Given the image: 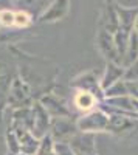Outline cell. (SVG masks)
Wrapping results in <instances>:
<instances>
[{
  "label": "cell",
  "mask_w": 138,
  "mask_h": 155,
  "mask_svg": "<svg viewBox=\"0 0 138 155\" xmlns=\"http://www.w3.org/2000/svg\"><path fill=\"white\" fill-rule=\"evenodd\" d=\"M68 143L74 155H96V143L93 134L78 132Z\"/></svg>",
  "instance_id": "cell-7"
},
{
  "label": "cell",
  "mask_w": 138,
  "mask_h": 155,
  "mask_svg": "<svg viewBox=\"0 0 138 155\" xmlns=\"http://www.w3.org/2000/svg\"><path fill=\"white\" fill-rule=\"evenodd\" d=\"M99 102L101 101L95 96V93L89 92V90H78L73 96L74 107H76L78 110H81V112H84V113L95 110V107L99 104Z\"/></svg>",
  "instance_id": "cell-10"
},
{
  "label": "cell",
  "mask_w": 138,
  "mask_h": 155,
  "mask_svg": "<svg viewBox=\"0 0 138 155\" xmlns=\"http://www.w3.org/2000/svg\"><path fill=\"white\" fill-rule=\"evenodd\" d=\"M41 104L47 109V112L54 118H68L70 110L64 106V102L59 101L54 95H47L41 98Z\"/></svg>",
  "instance_id": "cell-11"
},
{
  "label": "cell",
  "mask_w": 138,
  "mask_h": 155,
  "mask_svg": "<svg viewBox=\"0 0 138 155\" xmlns=\"http://www.w3.org/2000/svg\"><path fill=\"white\" fill-rule=\"evenodd\" d=\"M132 31H135L136 34H138V16H136V19H135V23H133V30Z\"/></svg>",
  "instance_id": "cell-21"
},
{
  "label": "cell",
  "mask_w": 138,
  "mask_h": 155,
  "mask_svg": "<svg viewBox=\"0 0 138 155\" xmlns=\"http://www.w3.org/2000/svg\"><path fill=\"white\" fill-rule=\"evenodd\" d=\"M115 8L118 12V19H120V28L132 31L135 19L138 16V8H124L121 5H115Z\"/></svg>",
  "instance_id": "cell-12"
},
{
  "label": "cell",
  "mask_w": 138,
  "mask_h": 155,
  "mask_svg": "<svg viewBox=\"0 0 138 155\" xmlns=\"http://www.w3.org/2000/svg\"><path fill=\"white\" fill-rule=\"evenodd\" d=\"M11 2H12V0H11Z\"/></svg>",
  "instance_id": "cell-23"
},
{
  "label": "cell",
  "mask_w": 138,
  "mask_h": 155,
  "mask_svg": "<svg viewBox=\"0 0 138 155\" xmlns=\"http://www.w3.org/2000/svg\"><path fill=\"white\" fill-rule=\"evenodd\" d=\"M30 101H31V96H30V90L27 84L17 79V78L12 79V84L8 92V104H11V107L22 109V107H27L30 104Z\"/></svg>",
  "instance_id": "cell-3"
},
{
  "label": "cell",
  "mask_w": 138,
  "mask_h": 155,
  "mask_svg": "<svg viewBox=\"0 0 138 155\" xmlns=\"http://www.w3.org/2000/svg\"><path fill=\"white\" fill-rule=\"evenodd\" d=\"M129 95V88H127V82L121 79L117 84H113L112 87H109L107 90H104V99L106 98H117V96H126Z\"/></svg>",
  "instance_id": "cell-13"
},
{
  "label": "cell",
  "mask_w": 138,
  "mask_h": 155,
  "mask_svg": "<svg viewBox=\"0 0 138 155\" xmlns=\"http://www.w3.org/2000/svg\"><path fill=\"white\" fill-rule=\"evenodd\" d=\"M0 28H14V11L2 9L0 11Z\"/></svg>",
  "instance_id": "cell-16"
},
{
  "label": "cell",
  "mask_w": 138,
  "mask_h": 155,
  "mask_svg": "<svg viewBox=\"0 0 138 155\" xmlns=\"http://www.w3.org/2000/svg\"><path fill=\"white\" fill-rule=\"evenodd\" d=\"M50 155H56V152H51V153H50Z\"/></svg>",
  "instance_id": "cell-22"
},
{
  "label": "cell",
  "mask_w": 138,
  "mask_h": 155,
  "mask_svg": "<svg viewBox=\"0 0 138 155\" xmlns=\"http://www.w3.org/2000/svg\"><path fill=\"white\" fill-rule=\"evenodd\" d=\"M11 130L16 134V137L19 140L20 152L27 153V155H36L37 149H39L41 140H37L31 134V130H28V129H25V127H12Z\"/></svg>",
  "instance_id": "cell-8"
},
{
  "label": "cell",
  "mask_w": 138,
  "mask_h": 155,
  "mask_svg": "<svg viewBox=\"0 0 138 155\" xmlns=\"http://www.w3.org/2000/svg\"><path fill=\"white\" fill-rule=\"evenodd\" d=\"M6 141H8V147H9V150L14 153V155H17V153H20V144H19V140H17V137H16V134L14 132H8V135H6Z\"/></svg>",
  "instance_id": "cell-19"
},
{
  "label": "cell",
  "mask_w": 138,
  "mask_h": 155,
  "mask_svg": "<svg viewBox=\"0 0 138 155\" xmlns=\"http://www.w3.org/2000/svg\"><path fill=\"white\" fill-rule=\"evenodd\" d=\"M51 152H54V140L51 138V135H47L41 140L36 155H50Z\"/></svg>",
  "instance_id": "cell-15"
},
{
  "label": "cell",
  "mask_w": 138,
  "mask_h": 155,
  "mask_svg": "<svg viewBox=\"0 0 138 155\" xmlns=\"http://www.w3.org/2000/svg\"><path fill=\"white\" fill-rule=\"evenodd\" d=\"M126 73V67L123 64H117V62H107L106 65V71L101 78V88L107 90L109 87H112L113 84H117L118 81H121Z\"/></svg>",
  "instance_id": "cell-9"
},
{
  "label": "cell",
  "mask_w": 138,
  "mask_h": 155,
  "mask_svg": "<svg viewBox=\"0 0 138 155\" xmlns=\"http://www.w3.org/2000/svg\"><path fill=\"white\" fill-rule=\"evenodd\" d=\"M47 112V109L41 104V101H36L33 104V127H31V134L37 138L42 140L44 137L50 135V127H51V118Z\"/></svg>",
  "instance_id": "cell-2"
},
{
  "label": "cell",
  "mask_w": 138,
  "mask_h": 155,
  "mask_svg": "<svg viewBox=\"0 0 138 155\" xmlns=\"http://www.w3.org/2000/svg\"><path fill=\"white\" fill-rule=\"evenodd\" d=\"M9 3H11V0H0V11H2V9H8Z\"/></svg>",
  "instance_id": "cell-20"
},
{
  "label": "cell",
  "mask_w": 138,
  "mask_h": 155,
  "mask_svg": "<svg viewBox=\"0 0 138 155\" xmlns=\"http://www.w3.org/2000/svg\"><path fill=\"white\" fill-rule=\"evenodd\" d=\"M33 16L30 14L28 11H25V9H19V11H14V28H28L30 25L33 23Z\"/></svg>",
  "instance_id": "cell-14"
},
{
  "label": "cell",
  "mask_w": 138,
  "mask_h": 155,
  "mask_svg": "<svg viewBox=\"0 0 138 155\" xmlns=\"http://www.w3.org/2000/svg\"><path fill=\"white\" fill-rule=\"evenodd\" d=\"M68 11H70V0H53L39 16V22L42 23L59 22L68 14Z\"/></svg>",
  "instance_id": "cell-5"
},
{
  "label": "cell",
  "mask_w": 138,
  "mask_h": 155,
  "mask_svg": "<svg viewBox=\"0 0 138 155\" xmlns=\"http://www.w3.org/2000/svg\"><path fill=\"white\" fill-rule=\"evenodd\" d=\"M54 152L56 155H74L68 141H54Z\"/></svg>",
  "instance_id": "cell-18"
},
{
  "label": "cell",
  "mask_w": 138,
  "mask_h": 155,
  "mask_svg": "<svg viewBox=\"0 0 138 155\" xmlns=\"http://www.w3.org/2000/svg\"><path fill=\"white\" fill-rule=\"evenodd\" d=\"M79 130L76 127V123H71L65 118H54L51 120V127H50V135L54 141H70Z\"/></svg>",
  "instance_id": "cell-4"
},
{
  "label": "cell",
  "mask_w": 138,
  "mask_h": 155,
  "mask_svg": "<svg viewBox=\"0 0 138 155\" xmlns=\"http://www.w3.org/2000/svg\"><path fill=\"white\" fill-rule=\"evenodd\" d=\"M96 44H98L99 51L107 58V62H117V64L121 62V59L118 56V51H117V47H115L113 34L112 33L101 28L98 31V36H96Z\"/></svg>",
  "instance_id": "cell-6"
},
{
  "label": "cell",
  "mask_w": 138,
  "mask_h": 155,
  "mask_svg": "<svg viewBox=\"0 0 138 155\" xmlns=\"http://www.w3.org/2000/svg\"><path fill=\"white\" fill-rule=\"evenodd\" d=\"M109 118L110 116L101 110L96 109L92 112H87L76 120V127L79 132L85 134H95V132H106L109 127Z\"/></svg>",
  "instance_id": "cell-1"
},
{
  "label": "cell",
  "mask_w": 138,
  "mask_h": 155,
  "mask_svg": "<svg viewBox=\"0 0 138 155\" xmlns=\"http://www.w3.org/2000/svg\"><path fill=\"white\" fill-rule=\"evenodd\" d=\"M126 82H136L138 81V59L130 64L129 67H126V73H124V78H123Z\"/></svg>",
  "instance_id": "cell-17"
}]
</instances>
